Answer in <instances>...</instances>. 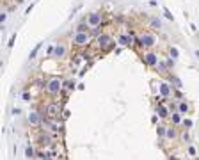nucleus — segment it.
I'll return each instance as SVG.
<instances>
[{
  "label": "nucleus",
  "instance_id": "72a5a7b5",
  "mask_svg": "<svg viewBox=\"0 0 199 160\" xmlns=\"http://www.w3.org/2000/svg\"><path fill=\"white\" fill-rule=\"evenodd\" d=\"M20 114H21V108H20V107H16V108H12V116H14V117H18V116H20Z\"/></svg>",
  "mask_w": 199,
  "mask_h": 160
},
{
  "label": "nucleus",
  "instance_id": "a878e982",
  "mask_svg": "<svg viewBox=\"0 0 199 160\" xmlns=\"http://www.w3.org/2000/svg\"><path fill=\"white\" fill-rule=\"evenodd\" d=\"M85 59V55H82V53H78V55H75V59H73V64L75 66H78V64H82V61Z\"/></svg>",
  "mask_w": 199,
  "mask_h": 160
},
{
  "label": "nucleus",
  "instance_id": "f03ea898",
  "mask_svg": "<svg viewBox=\"0 0 199 160\" xmlns=\"http://www.w3.org/2000/svg\"><path fill=\"white\" fill-rule=\"evenodd\" d=\"M44 89H46V93H48V94H52V96L59 94V93L64 89V80H61L59 76H53V78H50V80L46 82Z\"/></svg>",
  "mask_w": 199,
  "mask_h": 160
},
{
  "label": "nucleus",
  "instance_id": "f8f14e48",
  "mask_svg": "<svg viewBox=\"0 0 199 160\" xmlns=\"http://www.w3.org/2000/svg\"><path fill=\"white\" fill-rule=\"evenodd\" d=\"M178 139V128L174 125L167 126V132H165V142H174Z\"/></svg>",
  "mask_w": 199,
  "mask_h": 160
},
{
  "label": "nucleus",
  "instance_id": "bb28decb",
  "mask_svg": "<svg viewBox=\"0 0 199 160\" xmlns=\"http://www.w3.org/2000/svg\"><path fill=\"white\" fill-rule=\"evenodd\" d=\"M21 100H23V101H30L32 94L29 93V91H23V93H21Z\"/></svg>",
  "mask_w": 199,
  "mask_h": 160
},
{
  "label": "nucleus",
  "instance_id": "2f4dec72",
  "mask_svg": "<svg viewBox=\"0 0 199 160\" xmlns=\"http://www.w3.org/2000/svg\"><path fill=\"white\" fill-rule=\"evenodd\" d=\"M14 41H16V34H12V36H11V39H9V43H7V46H9V48H12Z\"/></svg>",
  "mask_w": 199,
  "mask_h": 160
},
{
  "label": "nucleus",
  "instance_id": "dca6fc26",
  "mask_svg": "<svg viewBox=\"0 0 199 160\" xmlns=\"http://www.w3.org/2000/svg\"><path fill=\"white\" fill-rule=\"evenodd\" d=\"M157 114L158 117H162V119H165V117H171V112H169V108L165 105H162V103H158L157 105Z\"/></svg>",
  "mask_w": 199,
  "mask_h": 160
},
{
  "label": "nucleus",
  "instance_id": "2eb2a0df",
  "mask_svg": "<svg viewBox=\"0 0 199 160\" xmlns=\"http://www.w3.org/2000/svg\"><path fill=\"white\" fill-rule=\"evenodd\" d=\"M23 157H25L27 160H34V158H36V149H34L32 144H27V146H25V149H23Z\"/></svg>",
  "mask_w": 199,
  "mask_h": 160
},
{
  "label": "nucleus",
  "instance_id": "f257e3e1",
  "mask_svg": "<svg viewBox=\"0 0 199 160\" xmlns=\"http://www.w3.org/2000/svg\"><path fill=\"white\" fill-rule=\"evenodd\" d=\"M155 44H157V36L151 34V32H144V34H140L139 39H137V46L142 48V50H149V48H153Z\"/></svg>",
  "mask_w": 199,
  "mask_h": 160
},
{
  "label": "nucleus",
  "instance_id": "aec40b11",
  "mask_svg": "<svg viewBox=\"0 0 199 160\" xmlns=\"http://www.w3.org/2000/svg\"><path fill=\"white\" fill-rule=\"evenodd\" d=\"M165 132H167V125H158V126H157V135H158V139L165 140Z\"/></svg>",
  "mask_w": 199,
  "mask_h": 160
},
{
  "label": "nucleus",
  "instance_id": "f704fd0d",
  "mask_svg": "<svg viewBox=\"0 0 199 160\" xmlns=\"http://www.w3.org/2000/svg\"><path fill=\"white\" fill-rule=\"evenodd\" d=\"M34 5H36V4H30V5H29V7H27V14H30V11L34 9Z\"/></svg>",
  "mask_w": 199,
  "mask_h": 160
},
{
  "label": "nucleus",
  "instance_id": "7c9ffc66",
  "mask_svg": "<svg viewBox=\"0 0 199 160\" xmlns=\"http://www.w3.org/2000/svg\"><path fill=\"white\" fill-rule=\"evenodd\" d=\"M151 25H153L155 29H162V21H160V20H153V21H151Z\"/></svg>",
  "mask_w": 199,
  "mask_h": 160
},
{
  "label": "nucleus",
  "instance_id": "20e7f679",
  "mask_svg": "<svg viewBox=\"0 0 199 160\" xmlns=\"http://www.w3.org/2000/svg\"><path fill=\"white\" fill-rule=\"evenodd\" d=\"M85 23L89 25V29H98V27L103 23V14H101V12H98V11L89 12V14H87V18H85Z\"/></svg>",
  "mask_w": 199,
  "mask_h": 160
},
{
  "label": "nucleus",
  "instance_id": "c9c22d12",
  "mask_svg": "<svg viewBox=\"0 0 199 160\" xmlns=\"http://www.w3.org/2000/svg\"><path fill=\"white\" fill-rule=\"evenodd\" d=\"M41 160H52V158H50V155H44V157H43Z\"/></svg>",
  "mask_w": 199,
  "mask_h": 160
},
{
  "label": "nucleus",
  "instance_id": "4be33fe9",
  "mask_svg": "<svg viewBox=\"0 0 199 160\" xmlns=\"http://www.w3.org/2000/svg\"><path fill=\"white\" fill-rule=\"evenodd\" d=\"M169 55L172 57V61H176V59H178V57H179V52H178V48H176V46H171V48H169Z\"/></svg>",
  "mask_w": 199,
  "mask_h": 160
},
{
  "label": "nucleus",
  "instance_id": "6ab92c4d",
  "mask_svg": "<svg viewBox=\"0 0 199 160\" xmlns=\"http://www.w3.org/2000/svg\"><path fill=\"white\" fill-rule=\"evenodd\" d=\"M76 82H75L73 78H68V80H64V89H66V91H75V89H76Z\"/></svg>",
  "mask_w": 199,
  "mask_h": 160
},
{
  "label": "nucleus",
  "instance_id": "b1692460",
  "mask_svg": "<svg viewBox=\"0 0 199 160\" xmlns=\"http://www.w3.org/2000/svg\"><path fill=\"white\" fill-rule=\"evenodd\" d=\"M171 84H174L172 87H178V89L183 87V84H181V80H179L178 76H171Z\"/></svg>",
  "mask_w": 199,
  "mask_h": 160
},
{
  "label": "nucleus",
  "instance_id": "1a4fd4ad",
  "mask_svg": "<svg viewBox=\"0 0 199 160\" xmlns=\"http://www.w3.org/2000/svg\"><path fill=\"white\" fill-rule=\"evenodd\" d=\"M27 121H29L30 126H39V125L43 123V116L37 112V110H30V112L27 114Z\"/></svg>",
  "mask_w": 199,
  "mask_h": 160
},
{
  "label": "nucleus",
  "instance_id": "423d86ee",
  "mask_svg": "<svg viewBox=\"0 0 199 160\" xmlns=\"http://www.w3.org/2000/svg\"><path fill=\"white\" fill-rule=\"evenodd\" d=\"M96 46H98L100 50H103V52L110 50V48L114 46V43H112V37H110L108 34H100V36H98V39H96Z\"/></svg>",
  "mask_w": 199,
  "mask_h": 160
},
{
  "label": "nucleus",
  "instance_id": "5701e85b",
  "mask_svg": "<svg viewBox=\"0 0 199 160\" xmlns=\"http://www.w3.org/2000/svg\"><path fill=\"white\" fill-rule=\"evenodd\" d=\"M41 44L43 43H37V44H36V48H34V50H32L30 53H29V59H36V55H37V52H39V50H41Z\"/></svg>",
  "mask_w": 199,
  "mask_h": 160
},
{
  "label": "nucleus",
  "instance_id": "c756f323",
  "mask_svg": "<svg viewBox=\"0 0 199 160\" xmlns=\"http://www.w3.org/2000/svg\"><path fill=\"white\" fill-rule=\"evenodd\" d=\"M164 14H165V18H167V20H174V18H172V14H171V11H169L167 7H164Z\"/></svg>",
  "mask_w": 199,
  "mask_h": 160
},
{
  "label": "nucleus",
  "instance_id": "39448f33",
  "mask_svg": "<svg viewBox=\"0 0 199 160\" xmlns=\"http://www.w3.org/2000/svg\"><path fill=\"white\" fill-rule=\"evenodd\" d=\"M91 43V34L89 32H75L73 36V44L78 48H84Z\"/></svg>",
  "mask_w": 199,
  "mask_h": 160
},
{
  "label": "nucleus",
  "instance_id": "7ed1b4c3",
  "mask_svg": "<svg viewBox=\"0 0 199 160\" xmlns=\"http://www.w3.org/2000/svg\"><path fill=\"white\" fill-rule=\"evenodd\" d=\"M174 94V89H172V84L171 82H158V96L162 100H169Z\"/></svg>",
  "mask_w": 199,
  "mask_h": 160
},
{
  "label": "nucleus",
  "instance_id": "9b49d317",
  "mask_svg": "<svg viewBox=\"0 0 199 160\" xmlns=\"http://www.w3.org/2000/svg\"><path fill=\"white\" fill-rule=\"evenodd\" d=\"M44 112H46V117H48V119H57V117H59V112H61L59 103H48Z\"/></svg>",
  "mask_w": 199,
  "mask_h": 160
},
{
  "label": "nucleus",
  "instance_id": "f3484780",
  "mask_svg": "<svg viewBox=\"0 0 199 160\" xmlns=\"http://www.w3.org/2000/svg\"><path fill=\"white\" fill-rule=\"evenodd\" d=\"M183 117L185 116H181L178 110H174V112H171V123H172L174 126H179V125L183 123Z\"/></svg>",
  "mask_w": 199,
  "mask_h": 160
},
{
  "label": "nucleus",
  "instance_id": "ddd939ff",
  "mask_svg": "<svg viewBox=\"0 0 199 160\" xmlns=\"http://www.w3.org/2000/svg\"><path fill=\"white\" fill-rule=\"evenodd\" d=\"M37 144H39L41 148L50 146V144H52V135H50V133H41V135L37 137Z\"/></svg>",
  "mask_w": 199,
  "mask_h": 160
},
{
  "label": "nucleus",
  "instance_id": "a211bd4d",
  "mask_svg": "<svg viewBox=\"0 0 199 160\" xmlns=\"http://www.w3.org/2000/svg\"><path fill=\"white\" fill-rule=\"evenodd\" d=\"M44 125H46V126H48V130H50V132H53V133H55V132H59V125L55 123V119H46V121H44Z\"/></svg>",
  "mask_w": 199,
  "mask_h": 160
},
{
  "label": "nucleus",
  "instance_id": "473e14b6",
  "mask_svg": "<svg viewBox=\"0 0 199 160\" xmlns=\"http://www.w3.org/2000/svg\"><path fill=\"white\" fill-rule=\"evenodd\" d=\"M5 20H7V12H5V11H4V12H2V14H0V23H2V25H4V23H5Z\"/></svg>",
  "mask_w": 199,
  "mask_h": 160
},
{
  "label": "nucleus",
  "instance_id": "9d476101",
  "mask_svg": "<svg viewBox=\"0 0 199 160\" xmlns=\"http://www.w3.org/2000/svg\"><path fill=\"white\" fill-rule=\"evenodd\" d=\"M176 110H178L181 116H189L190 112H192V105H190L187 100H179L178 103H176Z\"/></svg>",
  "mask_w": 199,
  "mask_h": 160
},
{
  "label": "nucleus",
  "instance_id": "393cba45",
  "mask_svg": "<svg viewBox=\"0 0 199 160\" xmlns=\"http://www.w3.org/2000/svg\"><path fill=\"white\" fill-rule=\"evenodd\" d=\"M187 153H189V157H197V149H196V146L189 144V146H187Z\"/></svg>",
  "mask_w": 199,
  "mask_h": 160
},
{
  "label": "nucleus",
  "instance_id": "412c9836",
  "mask_svg": "<svg viewBox=\"0 0 199 160\" xmlns=\"http://www.w3.org/2000/svg\"><path fill=\"white\" fill-rule=\"evenodd\" d=\"M181 126L185 128V130H190V128H194V121L190 119V117H183V123H181Z\"/></svg>",
  "mask_w": 199,
  "mask_h": 160
},
{
  "label": "nucleus",
  "instance_id": "6e6552de",
  "mask_svg": "<svg viewBox=\"0 0 199 160\" xmlns=\"http://www.w3.org/2000/svg\"><path fill=\"white\" fill-rule=\"evenodd\" d=\"M142 61H144V64L149 66V68H157V64L160 62V57H158L155 52H144Z\"/></svg>",
  "mask_w": 199,
  "mask_h": 160
},
{
  "label": "nucleus",
  "instance_id": "cd10ccee",
  "mask_svg": "<svg viewBox=\"0 0 199 160\" xmlns=\"http://www.w3.org/2000/svg\"><path fill=\"white\" fill-rule=\"evenodd\" d=\"M89 25L87 23H80L78 27H76V32H89V29H87Z\"/></svg>",
  "mask_w": 199,
  "mask_h": 160
},
{
  "label": "nucleus",
  "instance_id": "4468645a",
  "mask_svg": "<svg viewBox=\"0 0 199 160\" xmlns=\"http://www.w3.org/2000/svg\"><path fill=\"white\" fill-rule=\"evenodd\" d=\"M117 43H119L121 46H130V44L133 43V37H132L130 34H126V32H125V34H121V36L117 37Z\"/></svg>",
  "mask_w": 199,
  "mask_h": 160
},
{
  "label": "nucleus",
  "instance_id": "0eeeda50",
  "mask_svg": "<svg viewBox=\"0 0 199 160\" xmlns=\"http://www.w3.org/2000/svg\"><path fill=\"white\" fill-rule=\"evenodd\" d=\"M66 55H68V46L62 41L53 43V53H52L53 59H64Z\"/></svg>",
  "mask_w": 199,
  "mask_h": 160
},
{
  "label": "nucleus",
  "instance_id": "c85d7f7f",
  "mask_svg": "<svg viewBox=\"0 0 199 160\" xmlns=\"http://www.w3.org/2000/svg\"><path fill=\"white\" fill-rule=\"evenodd\" d=\"M157 69H160V73H165V71H167V66H165L164 62H158L157 64Z\"/></svg>",
  "mask_w": 199,
  "mask_h": 160
}]
</instances>
